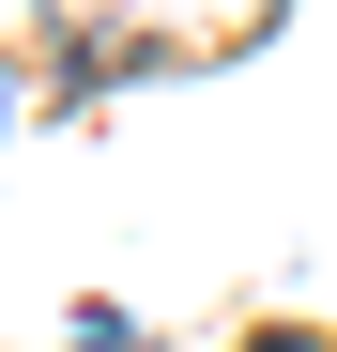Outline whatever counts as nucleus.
<instances>
[{"instance_id": "nucleus-1", "label": "nucleus", "mask_w": 337, "mask_h": 352, "mask_svg": "<svg viewBox=\"0 0 337 352\" xmlns=\"http://www.w3.org/2000/svg\"><path fill=\"white\" fill-rule=\"evenodd\" d=\"M261 352H307V337H261Z\"/></svg>"}]
</instances>
